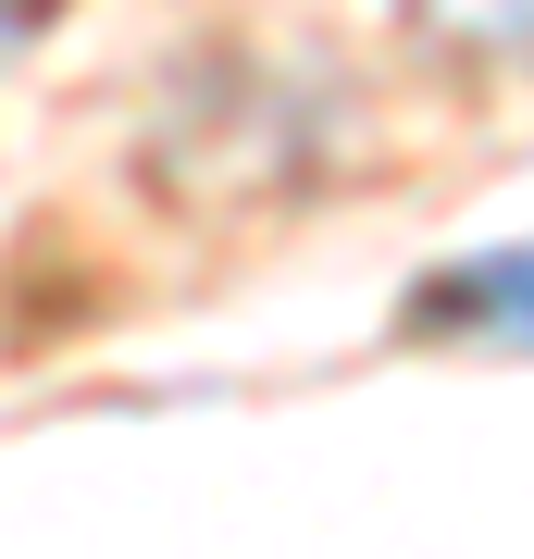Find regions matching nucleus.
<instances>
[{"mask_svg":"<svg viewBox=\"0 0 534 559\" xmlns=\"http://www.w3.org/2000/svg\"><path fill=\"white\" fill-rule=\"evenodd\" d=\"M423 323L534 348V249H485V261H460V274H436V286H423Z\"/></svg>","mask_w":534,"mask_h":559,"instance_id":"f257e3e1","label":"nucleus"},{"mask_svg":"<svg viewBox=\"0 0 534 559\" xmlns=\"http://www.w3.org/2000/svg\"><path fill=\"white\" fill-rule=\"evenodd\" d=\"M411 25H436L448 50H534V0H397Z\"/></svg>","mask_w":534,"mask_h":559,"instance_id":"f03ea898","label":"nucleus"},{"mask_svg":"<svg viewBox=\"0 0 534 559\" xmlns=\"http://www.w3.org/2000/svg\"><path fill=\"white\" fill-rule=\"evenodd\" d=\"M50 13H62V0H0V50H13V38H38Z\"/></svg>","mask_w":534,"mask_h":559,"instance_id":"7ed1b4c3","label":"nucleus"}]
</instances>
